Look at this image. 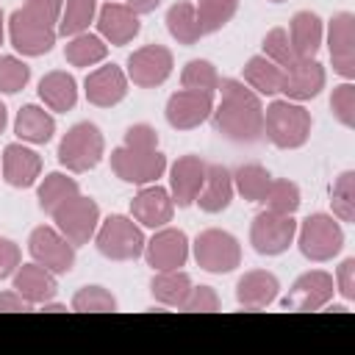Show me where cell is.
<instances>
[{
  "label": "cell",
  "instance_id": "obj_34",
  "mask_svg": "<svg viewBox=\"0 0 355 355\" xmlns=\"http://www.w3.org/2000/svg\"><path fill=\"white\" fill-rule=\"evenodd\" d=\"M94 17H97V0H64L55 33L58 36H78V33L89 31Z\"/></svg>",
  "mask_w": 355,
  "mask_h": 355
},
{
  "label": "cell",
  "instance_id": "obj_36",
  "mask_svg": "<svg viewBox=\"0 0 355 355\" xmlns=\"http://www.w3.org/2000/svg\"><path fill=\"white\" fill-rule=\"evenodd\" d=\"M197 19L202 33H216L222 31L239 11V0H197Z\"/></svg>",
  "mask_w": 355,
  "mask_h": 355
},
{
  "label": "cell",
  "instance_id": "obj_25",
  "mask_svg": "<svg viewBox=\"0 0 355 355\" xmlns=\"http://www.w3.org/2000/svg\"><path fill=\"white\" fill-rule=\"evenodd\" d=\"M233 172L222 164H208L205 166V180H202V189L197 194L194 202H200V208L205 214H222L230 202H233Z\"/></svg>",
  "mask_w": 355,
  "mask_h": 355
},
{
  "label": "cell",
  "instance_id": "obj_27",
  "mask_svg": "<svg viewBox=\"0 0 355 355\" xmlns=\"http://www.w3.org/2000/svg\"><path fill=\"white\" fill-rule=\"evenodd\" d=\"M39 97L44 100V105L50 111H58V114H67L75 108L78 103V83L69 72L64 69H53L47 72L42 80H39Z\"/></svg>",
  "mask_w": 355,
  "mask_h": 355
},
{
  "label": "cell",
  "instance_id": "obj_5",
  "mask_svg": "<svg viewBox=\"0 0 355 355\" xmlns=\"http://www.w3.org/2000/svg\"><path fill=\"white\" fill-rule=\"evenodd\" d=\"M103 155L105 139L94 122H75L58 144V161L69 172H89L103 161Z\"/></svg>",
  "mask_w": 355,
  "mask_h": 355
},
{
  "label": "cell",
  "instance_id": "obj_4",
  "mask_svg": "<svg viewBox=\"0 0 355 355\" xmlns=\"http://www.w3.org/2000/svg\"><path fill=\"white\" fill-rule=\"evenodd\" d=\"M297 247L300 252L313 261V263H324L330 258H336L344 247V230L341 225L330 216V214H311L297 225Z\"/></svg>",
  "mask_w": 355,
  "mask_h": 355
},
{
  "label": "cell",
  "instance_id": "obj_35",
  "mask_svg": "<svg viewBox=\"0 0 355 355\" xmlns=\"http://www.w3.org/2000/svg\"><path fill=\"white\" fill-rule=\"evenodd\" d=\"M272 183V175L261 164H241L233 172V189L247 200V202H261L266 189Z\"/></svg>",
  "mask_w": 355,
  "mask_h": 355
},
{
  "label": "cell",
  "instance_id": "obj_48",
  "mask_svg": "<svg viewBox=\"0 0 355 355\" xmlns=\"http://www.w3.org/2000/svg\"><path fill=\"white\" fill-rule=\"evenodd\" d=\"M19 263H22L19 247H17L11 239H3V236H0V280L11 277Z\"/></svg>",
  "mask_w": 355,
  "mask_h": 355
},
{
  "label": "cell",
  "instance_id": "obj_3",
  "mask_svg": "<svg viewBox=\"0 0 355 355\" xmlns=\"http://www.w3.org/2000/svg\"><path fill=\"white\" fill-rule=\"evenodd\" d=\"M144 233L141 225L133 216L111 214L97 225L94 233V247L103 258L108 261H136L144 252Z\"/></svg>",
  "mask_w": 355,
  "mask_h": 355
},
{
  "label": "cell",
  "instance_id": "obj_40",
  "mask_svg": "<svg viewBox=\"0 0 355 355\" xmlns=\"http://www.w3.org/2000/svg\"><path fill=\"white\" fill-rule=\"evenodd\" d=\"M72 311L78 313H103V311H116V297L103 288V286H83L72 294Z\"/></svg>",
  "mask_w": 355,
  "mask_h": 355
},
{
  "label": "cell",
  "instance_id": "obj_21",
  "mask_svg": "<svg viewBox=\"0 0 355 355\" xmlns=\"http://www.w3.org/2000/svg\"><path fill=\"white\" fill-rule=\"evenodd\" d=\"M205 161L200 155H180L172 166H169V194L175 200L178 208H189L205 180Z\"/></svg>",
  "mask_w": 355,
  "mask_h": 355
},
{
  "label": "cell",
  "instance_id": "obj_6",
  "mask_svg": "<svg viewBox=\"0 0 355 355\" xmlns=\"http://www.w3.org/2000/svg\"><path fill=\"white\" fill-rule=\"evenodd\" d=\"M191 250H194L197 266L211 272V275H227L236 266H241V244L227 230L208 227V230L197 233Z\"/></svg>",
  "mask_w": 355,
  "mask_h": 355
},
{
  "label": "cell",
  "instance_id": "obj_44",
  "mask_svg": "<svg viewBox=\"0 0 355 355\" xmlns=\"http://www.w3.org/2000/svg\"><path fill=\"white\" fill-rule=\"evenodd\" d=\"M61 8H64V0H25V6H22V11L31 19L42 22L47 28H58Z\"/></svg>",
  "mask_w": 355,
  "mask_h": 355
},
{
  "label": "cell",
  "instance_id": "obj_16",
  "mask_svg": "<svg viewBox=\"0 0 355 355\" xmlns=\"http://www.w3.org/2000/svg\"><path fill=\"white\" fill-rule=\"evenodd\" d=\"M336 294V283L333 275L324 269H311L305 275H300L288 291V297L283 300V308H294V311H319L324 308Z\"/></svg>",
  "mask_w": 355,
  "mask_h": 355
},
{
  "label": "cell",
  "instance_id": "obj_2",
  "mask_svg": "<svg viewBox=\"0 0 355 355\" xmlns=\"http://www.w3.org/2000/svg\"><path fill=\"white\" fill-rule=\"evenodd\" d=\"M311 111L294 100H272L263 108V136L277 150H300L311 139Z\"/></svg>",
  "mask_w": 355,
  "mask_h": 355
},
{
  "label": "cell",
  "instance_id": "obj_53",
  "mask_svg": "<svg viewBox=\"0 0 355 355\" xmlns=\"http://www.w3.org/2000/svg\"><path fill=\"white\" fill-rule=\"evenodd\" d=\"M6 39V17H3V8H0V44Z\"/></svg>",
  "mask_w": 355,
  "mask_h": 355
},
{
  "label": "cell",
  "instance_id": "obj_30",
  "mask_svg": "<svg viewBox=\"0 0 355 355\" xmlns=\"http://www.w3.org/2000/svg\"><path fill=\"white\" fill-rule=\"evenodd\" d=\"M164 22H166L169 36H172L178 44L191 47V44H197V42L205 36L202 28H200V19H197V8H194V3H189V0H178L175 6H169Z\"/></svg>",
  "mask_w": 355,
  "mask_h": 355
},
{
  "label": "cell",
  "instance_id": "obj_7",
  "mask_svg": "<svg viewBox=\"0 0 355 355\" xmlns=\"http://www.w3.org/2000/svg\"><path fill=\"white\" fill-rule=\"evenodd\" d=\"M111 172L122 183L147 186V183H155L166 172V155L161 150H133L122 144L111 150Z\"/></svg>",
  "mask_w": 355,
  "mask_h": 355
},
{
  "label": "cell",
  "instance_id": "obj_32",
  "mask_svg": "<svg viewBox=\"0 0 355 355\" xmlns=\"http://www.w3.org/2000/svg\"><path fill=\"white\" fill-rule=\"evenodd\" d=\"M105 55H108V42L100 33H89V31L69 36V42L64 47V58L72 67H94Z\"/></svg>",
  "mask_w": 355,
  "mask_h": 355
},
{
  "label": "cell",
  "instance_id": "obj_18",
  "mask_svg": "<svg viewBox=\"0 0 355 355\" xmlns=\"http://www.w3.org/2000/svg\"><path fill=\"white\" fill-rule=\"evenodd\" d=\"M94 22H97V33L114 47L133 42L141 31L139 14L133 8H128L125 3H116V0H108L105 6H100Z\"/></svg>",
  "mask_w": 355,
  "mask_h": 355
},
{
  "label": "cell",
  "instance_id": "obj_13",
  "mask_svg": "<svg viewBox=\"0 0 355 355\" xmlns=\"http://www.w3.org/2000/svg\"><path fill=\"white\" fill-rule=\"evenodd\" d=\"M144 261L153 272L164 269H180L189 261V239L180 227H158L153 239L144 241Z\"/></svg>",
  "mask_w": 355,
  "mask_h": 355
},
{
  "label": "cell",
  "instance_id": "obj_20",
  "mask_svg": "<svg viewBox=\"0 0 355 355\" xmlns=\"http://www.w3.org/2000/svg\"><path fill=\"white\" fill-rule=\"evenodd\" d=\"M175 214V200L169 194V189L158 186V183H147L139 189V194L130 200V216L141 225V227H164L166 222H172Z\"/></svg>",
  "mask_w": 355,
  "mask_h": 355
},
{
  "label": "cell",
  "instance_id": "obj_29",
  "mask_svg": "<svg viewBox=\"0 0 355 355\" xmlns=\"http://www.w3.org/2000/svg\"><path fill=\"white\" fill-rule=\"evenodd\" d=\"M191 277L189 272L183 269H164V272H155L153 280H150V294L155 297V302L166 305V308H180L183 300L189 297L191 291Z\"/></svg>",
  "mask_w": 355,
  "mask_h": 355
},
{
  "label": "cell",
  "instance_id": "obj_26",
  "mask_svg": "<svg viewBox=\"0 0 355 355\" xmlns=\"http://www.w3.org/2000/svg\"><path fill=\"white\" fill-rule=\"evenodd\" d=\"M288 42L294 47L297 58H316L322 39H324V25L319 19V14L313 11H297L288 22Z\"/></svg>",
  "mask_w": 355,
  "mask_h": 355
},
{
  "label": "cell",
  "instance_id": "obj_39",
  "mask_svg": "<svg viewBox=\"0 0 355 355\" xmlns=\"http://www.w3.org/2000/svg\"><path fill=\"white\" fill-rule=\"evenodd\" d=\"M180 83L183 89H197V92H216L219 86V72L211 61L205 58H191L183 72H180Z\"/></svg>",
  "mask_w": 355,
  "mask_h": 355
},
{
  "label": "cell",
  "instance_id": "obj_22",
  "mask_svg": "<svg viewBox=\"0 0 355 355\" xmlns=\"http://www.w3.org/2000/svg\"><path fill=\"white\" fill-rule=\"evenodd\" d=\"M277 294H280V280H277V275H272L266 269H250L236 283V302L244 311L269 308L277 300Z\"/></svg>",
  "mask_w": 355,
  "mask_h": 355
},
{
  "label": "cell",
  "instance_id": "obj_37",
  "mask_svg": "<svg viewBox=\"0 0 355 355\" xmlns=\"http://www.w3.org/2000/svg\"><path fill=\"white\" fill-rule=\"evenodd\" d=\"M263 205H266V211H275V214H294L297 208H300V202H302V197H300V186L294 183V180H288V178H272V183H269V189H266V194H263V200H261Z\"/></svg>",
  "mask_w": 355,
  "mask_h": 355
},
{
  "label": "cell",
  "instance_id": "obj_50",
  "mask_svg": "<svg viewBox=\"0 0 355 355\" xmlns=\"http://www.w3.org/2000/svg\"><path fill=\"white\" fill-rule=\"evenodd\" d=\"M125 6H128V8H133V11L141 17V14H150V11H155V8L161 6V0H128Z\"/></svg>",
  "mask_w": 355,
  "mask_h": 355
},
{
  "label": "cell",
  "instance_id": "obj_43",
  "mask_svg": "<svg viewBox=\"0 0 355 355\" xmlns=\"http://www.w3.org/2000/svg\"><path fill=\"white\" fill-rule=\"evenodd\" d=\"M330 108L333 116L344 125V128H355V86L349 80H344L341 86L333 89L330 94Z\"/></svg>",
  "mask_w": 355,
  "mask_h": 355
},
{
  "label": "cell",
  "instance_id": "obj_45",
  "mask_svg": "<svg viewBox=\"0 0 355 355\" xmlns=\"http://www.w3.org/2000/svg\"><path fill=\"white\" fill-rule=\"evenodd\" d=\"M180 311H191V313H211V311H219V294L211 288V286H191L189 297L183 300Z\"/></svg>",
  "mask_w": 355,
  "mask_h": 355
},
{
  "label": "cell",
  "instance_id": "obj_47",
  "mask_svg": "<svg viewBox=\"0 0 355 355\" xmlns=\"http://www.w3.org/2000/svg\"><path fill=\"white\" fill-rule=\"evenodd\" d=\"M333 283H336V291H338L344 300H349V302L355 300V258H344V261L338 263Z\"/></svg>",
  "mask_w": 355,
  "mask_h": 355
},
{
  "label": "cell",
  "instance_id": "obj_38",
  "mask_svg": "<svg viewBox=\"0 0 355 355\" xmlns=\"http://www.w3.org/2000/svg\"><path fill=\"white\" fill-rule=\"evenodd\" d=\"M330 205H333V216H338L341 222H355V172L344 169L330 191Z\"/></svg>",
  "mask_w": 355,
  "mask_h": 355
},
{
  "label": "cell",
  "instance_id": "obj_42",
  "mask_svg": "<svg viewBox=\"0 0 355 355\" xmlns=\"http://www.w3.org/2000/svg\"><path fill=\"white\" fill-rule=\"evenodd\" d=\"M261 47H263V55H266L269 61H275L277 67H283V69L297 61L294 47H291V42H288V33H286L283 28H272V31L263 36Z\"/></svg>",
  "mask_w": 355,
  "mask_h": 355
},
{
  "label": "cell",
  "instance_id": "obj_10",
  "mask_svg": "<svg viewBox=\"0 0 355 355\" xmlns=\"http://www.w3.org/2000/svg\"><path fill=\"white\" fill-rule=\"evenodd\" d=\"M31 258L50 269L53 275H67L75 266V244L55 227V225H39L31 230L28 239Z\"/></svg>",
  "mask_w": 355,
  "mask_h": 355
},
{
  "label": "cell",
  "instance_id": "obj_14",
  "mask_svg": "<svg viewBox=\"0 0 355 355\" xmlns=\"http://www.w3.org/2000/svg\"><path fill=\"white\" fill-rule=\"evenodd\" d=\"M55 28H47L36 19H31L22 8H17L11 17H8V39H11V47L28 58H36V55H44L53 50L55 44Z\"/></svg>",
  "mask_w": 355,
  "mask_h": 355
},
{
  "label": "cell",
  "instance_id": "obj_1",
  "mask_svg": "<svg viewBox=\"0 0 355 355\" xmlns=\"http://www.w3.org/2000/svg\"><path fill=\"white\" fill-rule=\"evenodd\" d=\"M216 92H222V103L214 105L211 119L219 136L236 144H255L263 139V105L261 94H255L244 80L225 78Z\"/></svg>",
  "mask_w": 355,
  "mask_h": 355
},
{
  "label": "cell",
  "instance_id": "obj_8",
  "mask_svg": "<svg viewBox=\"0 0 355 355\" xmlns=\"http://www.w3.org/2000/svg\"><path fill=\"white\" fill-rule=\"evenodd\" d=\"M53 222L55 227L75 244H89L97 233V225H100V205L86 197V194H75L72 200H67L64 205H58L53 214Z\"/></svg>",
  "mask_w": 355,
  "mask_h": 355
},
{
  "label": "cell",
  "instance_id": "obj_19",
  "mask_svg": "<svg viewBox=\"0 0 355 355\" xmlns=\"http://www.w3.org/2000/svg\"><path fill=\"white\" fill-rule=\"evenodd\" d=\"M83 94L92 105L97 108H111L116 103L125 100L128 94V75L122 67L116 64H103L97 69H92L83 80Z\"/></svg>",
  "mask_w": 355,
  "mask_h": 355
},
{
  "label": "cell",
  "instance_id": "obj_17",
  "mask_svg": "<svg viewBox=\"0 0 355 355\" xmlns=\"http://www.w3.org/2000/svg\"><path fill=\"white\" fill-rule=\"evenodd\" d=\"M324 83H327V72L316 58H297L291 67L283 69L280 92L286 94V100L305 103V100L319 97Z\"/></svg>",
  "mask_w": 355,
  "mask_h": 355
},
{
  "label": "cell",
  "instance_id": "obj_12",
  "mask_svg": "<svg viewBox=\"0 0 355 355\" xmlns=\"http://www.w3.org/2000/svg\"><path fill=\"white\" fill-rule=\"evenodd\" d=\"M214 92H197V89H180L166 100L164 116L169 128L175 130H194L205 119H211L214 111Z\"/></svg>",
  "mask_w": 355,
  "mask_h": 355
},
{
  "label": "cell",
  "instance_id": "obj_54",
  "mask_svg": "<svg viewBox=\"0 0 355 355\" xmlns=\"http://www.w3.org/2000/svg\"><path fill=\"white\" fill-rule=\"evenodd\" d=\"M269 3H286V0H269Z\"/></svg>",
  "mask_w": 355,
  "mask_h": 355
},
{
  "label": "cell",
  "instance_id": "obj_28",
  "mask_svg": "<svg viewBox=\"0 0 355 355\" xmlns=\"http://www.w3.org/2000/svg\"><path fill=\"white\" fill-rule=\"evenodd\" d=\"M14 133L28 141V144H47L55 133V119L50 111L28 103L17 111V119H14Z\"/></svg>",
  "mask_w": 355,
  "mask_h": 355
},
{
  "label": "cell",
  "instance_id": "obj_51",
  "mask_svg": "<svg viewBox=\"0 0 355 355\" xmlns=\"http://www.w3.org/2000/svg\"><path fill=\"white\" fill-rule=\"evenodd\" d=\"M42 311H67V305H61V302H42Z\"/></svg>",
  "mask_w": 355,
  "mask_h": 355
},
{
  "label": "cell",
  "instance_id": "obj_11",
  "mask_svg": "<svg viewBox=\"0 0 355 355\" xmlns=\"http://www.w3.org/2000/svg\"><path fill=\"white\" fill-rule=\"evenodd\" d=\"M172 67H175V58H172L169 47H164V44H144V47L130 53L125 75L139 89H155V86H161L172 75Z\"/></svg>",
  "mask_w": 355,
  "mask_h": 355
},
{
  "label": "cell",
  "instance_id": "obj_23",
  "mask_svg": "<svg viewBox=\"0 0 355 355\" xmlns=\"http://www.w3.org/2000/svg\"><path fill=\"white\" fill-rule=\"evenodd\" d=\"M42 175V155L25 144H6L3 150V180L14 189H31Z\"/></svg>",
  "mask_w": 355,
  "mask_h": 355
},
{
  "label": "cell",
  "instance_id": "obj_49",
  "mask_svg": "<svg viewBox=\"0 0 355 355\" xmlns=\"http://www.w3.org/2000/svg\"><path fill=\"white\" fill-rule=\"evenodd\" d=\"M33 305L19 294V291H3L0 294V311H31Z\"/></svg>",
  "mask_w": 355,
  "mask_h": 355
},
{
  "label": "cell",
  "instance_id": "obj_9",
  "mask_svg": "<svg viewBox=\"0 0 355 355\" xmlns=\"http://www.w3.org/2000/svg\"><path fill=\"white\" fill-rule=\"evenodd\" d=\"M297 236V222L294 214H275V211H261L255 214L250 225V244L258 255H280L294 244Z\"/></svg>",
  "mask_w": 355,
  "mask_h": 355
},
{
  "label": "cell",
  "instance_id": "obj_24",
  "mask_svg": "<svg viewBox=\"0 0 355 355\" xmlns=\"http://www.w3.org/2000/svg\"><path fill=\"white\" fill-rule=\"evenodd\" d=\"M11 283H14V291H19L31 305H42L47 300L55 297L58 291V283H55V275L50 269H44L42 263H19L17 272L11 275Z\"/></svg>",
  "mask_w": 355,
  "mask_h": 355
},
{
  "label": "cell",
  "instance_id": "obj_31",
  "mask_svg": "<svg viewBox=\"0 0 355 355\" xmlns=\"http://www.w3.org/2000/svg\"><path fill=\"white\" fill-rule=\"evenodd\" d=\"M244 83L255 92V94H277L280 92V83H283V67H277L275 61H269L266 55H252L247 64H244V72H241Z\"/></svg>",
  "mask_w": 355,
  "mask_h": 355
},
{
  "label": "cell",
  "instance_id": "obj_52",
  "mask_svg": "<svg viewBox=\"0 0 355 355\" xmlns=\"http://www.w3.org/2000/svg\"><path fill=\"white\" fill-rule=\"evenodd\" d=\"M6 125H8V108L0 103V133L6 130Z\"/></svg>",
  "mask_w": 355,
  "mask_h": 355
},
{
  "label": "cell",
  "instance_id": "obj_46",
  "mask_svg": "<svg viewBox=\"0 0 355 355\" xmlns=\"http://www.w3.org/2000/svg\"><path fill=\"white\" fill-rule=\"evenodd\" d=\"M125 147H133V150H158V130L147 122H139V125H130L125 130Z\"/></svg>",
  "mask_w": 355,
  "mask_h": 355
},
{
  "label": "cell",
  "instance_id": "obj_41",
  "mask_svg": "<svg viewBox=\"0 0 355 355\" xmlns=\"http://www.w3.org/2000/svg\"><path fill=\"white\" fill-rule=\"evenodd\" d=\"M31 80V67L17 58V55H0V92L3 94H17L28 86Z\"/></svg>",
  "mask_w": 355,
  "mask_h": 355
},
{
  "label": "cell",
  "instance_id": "obj_15",
  "mask_svg": "<svg viewBox=\"0 0 355 355\" xmlns=\"http://www.w3.org/2000/svg\"><path fill=\"white\" fill-rule=\"evenodd\" d=\"M327 50H330L333 69L344 80H352L355 78V17L349 11H338L327 22Z\"/></svg>",
  "mask_w": 355,
  "mask_h": 355
},
{
  "label": "cell",
  "instance_id": "obj_33",
  "mask_svg": "<svg viewBox=\"0 0 355 355\" xmlns=\"http://www.w3.org/2000/svg\"><path fill=\"white\" fill-rule=\"evenodd\" d=\"M75 194H80V186L75 178L64 175V172H50L42 183H39V191H36V200H39V208L44 214H53L58 205H64L67 200H72Z\"/></svg>",
  "mask_w": 355,
  "mask_h": 355
}]
</instances>
